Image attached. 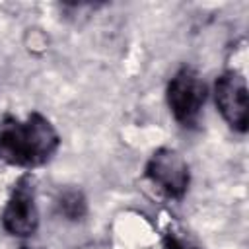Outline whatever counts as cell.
Masks as SVG:
<instances>
[{
    "label": "cell",
    "instance_id": "obj_1",
    "mask_svg": "<svg viewBox=\"0 0 249 249\" xmlns=\"http://www.w3.org/2000/svg\"><path fill=\"white\" fill-rule=\"evenodd\" d=\"M60 136L41 113L19 121L6 115L0 121V160L18 167H35L49 161L58 150Z\"/></svg>",
    "mask_w": 249,
    "mask_h": 249
},
{
    "label": "cell",
    "instance_id": "obj_2",
    "mask_svg": "<svg viewBox=\"0 0 249 249\" xmlns=\"http://www.w3.org/2000/svg\"><path fill=\"white\" fill-rule=\"evenodd\" d=\"M206 101V86L193 66H181L167 84V105L175 121L183 126L198 123Z\"/></svg>",
    "mask_w": 249,
    "mask_h": 249
},
{
    "label": "cell",
    "instance_id": "obj_3",
    "mask_svg": "<svg viewBox=\"0 0 249 249\" xmlns=\"http://www.w3.org/2000/svg\"><path fill=\"white\" fill-rule=\"evenodd\" d=\"M146 177L169 198L177 200L185 196L191 183L189 163L173 148H160L150 156L146 163Z\"/></svg>",
    "mask_w": 249,
    "mask_h": 249
},
{
    "label": "cell",
    "instance_id": "obj_4",
    "mask_svg": "<svg viewBox=\"0 0 249 249\" xmlns=\"http://www.w3.org/2000/svg\"><path fill=\"white\" fill-rule=\"evenodd\" d=\"M2 226L10 235L29 237L39 228V212L35 204V189L25 175L18 179L14 191L2 210Z\"/></svg>",
    "mask_w": 249,
    "mask_h": 249
},
{
    "label": "cell",
    "instance_id": "obj_5",
    "mask_svg": "<svg viewBox=\"0 0 249 249\" xmlns=\"http://www.w3.org/2000/svg\"><path fill=\"white\" fill-rule=\"evenodd\" d=\"M214 99L224 121L237 132H245L249 124L247 84L239 72H224L214 86Z\"/></svg>",
    "mask_w": 249,
    "mask_h": 249
},
{
    "label": "cell",
    "instance_id": "obj_6",
    "mask_svg": "<svg viewBox=\"0 0 249 249\" xmlns=\"http://www.w3.org/2000/svg\"><path fill=\"white\" fill-rule=\"evenodd\" d=\"M56 206L58 212L70 222H80L88 214V200L80 189H66L64 193H60Z\"/></svg>",
    "mask_w": 249,
    "mask_h": 249
},
{
    "label": "cell",
    "instance_id": "obj_7",
    "mask_svg": "<svg viewBox=\"0 0 249 249\" xmlns=\"http://www.w3.org/2000/svg\"><path fill=\"white\" fill-rule=\"evenodd\" d=\"M163 249H198V245L177 231H169L163 237Z\"/></svg>",
    "mask_w": 249,
    "mask_h": 249
}]
</instances>
